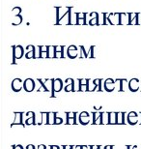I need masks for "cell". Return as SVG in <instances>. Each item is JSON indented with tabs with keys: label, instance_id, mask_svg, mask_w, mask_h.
Segmentation results:
<instances>
[{
	"label": "cell",
	"instance_id": "obj_14",
	"mask_svg": "<svg viewBox=\"0 0 141 149\" xmlns=\"http://www.w3.org/2000/svg\"><path fill=\"white\" fill-rule=\"evenodd\" d=\"M128 24H138L136 13L128 14Z\"/></svg>",
	"mask_w": 141,
	"mask_h": 149
},
{
	"label": "cell",
	"instance_id": "obj_38",
	"mask_svg": "<svg viewBox=\"0 0 141 149\" xmlns=\"http://www.w3.org/2000/svg\"><path fill=\"white\" fill-rule=\"evenodd\" d=\"M62 149H73V145H70V146H66V145H63Z\"/></svg>",
	"mask_w": 141,
	"mask_h": 149
},
{
	"label": "cell",
	"instance_id": "obj_7",
	"mask_svg": "<svg viewBox=\"0 0 141 149\" xmlns=\"http://www.w3.org/2000/svg\"><path fill=\"white\" fill-rule=\"evenodd\" d=\"M120 15L121 13H112L108 15V22L110 24L115 25V24H120Z\"/></svg>",
	"mask_w": 141,
	"mask_h": 149
},
{
	"label": "cell",
	"instance_id": "obj_20",
	"mask_svg": "<svg viewBox=\"0 0 141 149\" xmlns=\"http://www.w3.org/2000/svg\"><path fill=\"white\" fill-rule=\"evenodd\" d=\"M57 112H49V121H47V125H53L55 123Z\"/></svg>",
	"mask_w": 141,
	"mask_h": 149
},
{
	"label": "cell",
	"instance_id": "obj_31",
	"mask_svg": "<svg viewBox=\"0 0 141 149\" xmlns=\"http://www.w3.org/2000/svg\"><path fill=\"white\" fill-rule=\"evenodd\" d=\"M12 149H24V147L20 144H17V145H12Z\"/></svg>",
	"mask_w": 141,
	"mask_h": 149
},
{
	"label": "cell",
	"instance_id": "obj_15",
	"mask_svg": "<svg viewBox=\"0 0 141 149\" xmlns=\"http://www.w3.org/2000/svg\"><path fill=\"white\" fill-rule=\"evenodd\" d=\"M108 123H109V112H101V124L107 125Z\"/></svg>",
	"mask_w": 141,
	"mask_h": 149
},
{
	"label": "cell",
	"instance_id": "obj_6",
	"mask_svg": "<svg viewBox=\"0 0 141 149\" xmlns=\"http://www.w3.org/2000/svg\"><path fill=\"white\" fill-rule=\"evenodd\" d=\"M128 123L131 125V126H134V125L137 124L138 122V113L134 112V111H131L128 114Z\"/></svg>",
	"mask_w": 141,
	"mask_h": 149
},
{
	"label": "cell",
	"instance_id": "obj_26",
	"mask_svg": "<svg viewBox=\"0 0 141 149\" xmlns=\"http://www.w3.org/2000/svg\"><path fill=\"white\" fill-rule=\"evenodd\" d=\"M65 91L66 92H70V91H74V82H71L65 87Z\"/></svg>",
	"mask_w": 141,
	"mask_h": 149
},
{
	"label": "cell",
	"instance_id": "obj_21",
	"mask_svg": "<svg viewBox=\"0 0 141 149\" xmlns=\"http://www.w3.org/2000/svg\"><path fill=\"white\" fill-rule=\"evenodd\" d=\"M96 88H97V84L95 83L94 80L88 79V91H95Z\"/></svg>",
	"mask_w": 141,
	"mask_h": 149
},
{
	"label": "cell",
	"instance_id": "obj_32",
	"mask_svg": "<svg viewBox=\"0 0 141 149\" xmlns=\"http://www.w3.org/2000/svg\"><path fill=\"white\" fill-rule=\"evenodd\" d=\"M63 47L62 46H56L55 47V52H63Z\"/></svg>",
	"mask_w": 141,
	"mask_h": 149
},
{
	"label": "cell",
	"instance_id": "obj_28",
	"mask_svg": "<svg viewBox=\"0 0 141 149\" xmlns=\"http://www.w3.org/2000/svg\"><path fill=\"white\" fill-rule=\"evenodd\" d=\"M94 81H95L96 84H97V85L99 86V89H98V90L100 91V92H101V91H103V89H101V79H95Z\"/></svg>",
	"mask_w": 141,
	"mask_h": 149
},
{
	"label": "cell",
	"instance_id": "obj_16",
	"mask_svg": "<svg viewBox=\"0 0 141 149\" xmlns=\"http://www.w3.org/2000/svg\"><path fill=\"white\" fill-rule=\"evenodd\" d=\"M40 53H41V58L49 57V47L46 46L40 47Z\"/></svg>",
	"mask_w": 141,
	"mask_h": 149
},
{
	"label": "cell",
	"instance_id": "obj_36",
	"mask_svg": "<svg viewBox=\"0 0 141 149\" xmlns=\"http://www.w3.org/2000/svg\"><path fill=\"white\" fill-rule=\"evenodd\" d=\"M26 149H36V147H35V145H33V144H28L27 146H26Z\"/></svg>",
	"mask_w": 141,
	"mask_h": 149
},
{
	"label": "cell",
	"instance_id": "obj_43",
	"mask_svg": "<svg viewBox=\"0 0 141 149\" xmlns=\"http://www.w3.org/2000/svg\"><path fill=\"white\" fill-rule=\"evenodd\" d=\"M139 115H140V120H141V112L139 113ZM140 125H141V121H140Z\"/></svg>",
	"mask_w": 141,
	"mask_h": 149
},
{
	"label": "cell",
	"instance_id": "obj_24",
	"mask_svg": "<svg viewBox=\"0 0 141 149\" xmlns=\"http://www.w3.org/2000/svg\"><path fill=\"white\" fill-rule=\"evenodd\" d=\"M25 124L26 125H36V122H35V114L32 115L31 117H28L27 119L25 120Z\"/></svg>",
	"mask_w": 141,
	"mask_h": 149
},
{
	"label": "cell",
	"instance_id": "obj_33",
	"mask_svg": "<svg viewBox=\"0 0 141 149\" xmlns=\"http://www.w3.org/2000/svg\"><path fill=\"white\" fill-rule=\"evenodd\" d=\"M89 16L91 17V19H95V17H98V14H97V13H95V12H94V13L89 14Z\"/></svg>",
	"mask_w": 141,
	"mask_h": 149
},
{
	"label": "cell",
	"instance_id": "obj_2",
	"mask_svg": "<svg viewBox=\"0 0 141 149\" xmlns=\"http://www.w3.org/2000/svg\"><path fill=\"white\" fill-rule=\"evenodd\" d=\"M23 112H15V120L13 123L11 124V127H14L15 125L17 126V125H20V126H22L23 128H25V125L23 123Z\"/></svg>",
	"mask_w": 141,
	"mask_h": 149
},
{
	"label": "cell",
	"instance_id": "obj_17",
	"mask_svg": "<svg viewBox=\"0 0 141 149\" xmlns=\"http://www.w3.org/2000/svg\"><path fill=\"white\" fill-rule=\"evenodd\" d=\"M101 112H93V124H101Z\"/></svg>",
	"mask_w": 141,
	"mask_h": 149
},
{
	"label": "cell",
	"instance_id": "obj_37",
	"mask_svg": "<svg viewBox=\"0 0 141 149\" xmlns=\"http://www.w3.org/2000/svg\"><path fill=\"white\" fill-rule=\"evenodd\" d=\"M49 148L50 149H60V147L58 146V145H50Z\"/></svg>",
	"mask_w": 141,
	"mask_h": 149
},
{
	"label": "cell",
	"instance_id": "obj_42",
	"mask_svg": "<svg viewBox=\"0 0 141 149\" xmlns=\"http://www.w3.org/2000/svg\"><path fill=\"white\" fill-rule=\"evenodd\" d=\"M126 148H127V149H133V147H131V145H127V146H126Z\"/></svg>",
	"mask_w": 141,
	"mask_h": 149
},
{
	"label": "cell",
	"instance_id": "obj_12",
	"mask_svg": "<svg viewBox=\"0 0 141 149\" xmlns=\"http://www.w3.org/2000/svg\"><path fill=\"white\" fill-rule=\"evenodd\" d=\"M68 56L70 58H76L77 54H78V49L76 46H70L68 47Z\"/></svg>",
	"mask_w": 141,
	"mask_h": 149
},
{
	"label": "cell",
	"instance_id": "obj_11",
	"mask_svg": "<svg viewBox=\"0 0 141 149\" xmlns=\"http://www.w3.org/2000/svg\"><path fill=\"white\" fill-rule=\"evenodd\" d=\"M66 116H67V122H66V124L67 125H69V124L76 125L77 123L76 112H66Z\"/></svg>",
	"mask_w": 141,
	"mask_h": 149
},
{
	"label": "cell",
	"instance_id": "obj_5",
	"mask_svg": "<svg viewBox=\"0 0 141 149\" xmlns=\"http://www.w3.org/2000/svg\"><path fill=\"white\" fill-rule=\"evenodd\" d=\"M23 82L20 79H15L13 81H12V89L15 92H19L23 87Z\"/></svg>",
	"mask_w": 141,
	"mask_h": 149
},
{
	"label": "cell",
	"instance_id": "obj_1",
	"mask_svg": "<svg viewBox=\"0 0 141 149\" xmlns=\"http://www.w3.org/2000/svg\"><path fill=\"white\" fill-rule=\"evenodd\" d=\"M63 88V81L60 79H52L51 80V89H52V94L51 97L54 98V92H60Z\"/></svg>",
	"mask_w": 141,
	"mask_h": 149
},
{
	"label": "cell",
	"instance_id": "obj_18",
	"mask_svg": "<svg viewBox=\"0 0 141 149\" xmlns=\"http://www.w3.org/2000/svg\"><path fill=\"white\" fill-rule=\"evenodd\" d=\"M117 114L118 112H109V125H117Z\"/></svg>",
	"mask_w": 141,
	"mask_h": 149
},
{
	"label": "cell",
	"instance_id": "obj_30",
	"mask_svg": "<svg viewBox=\"0 0 141 149\" xmlns=\"http://www.w3.org/2000/svg\"><path fill=\"white\" fill-rule=\"evenodd\" d=\"M63 123V119L62 118H59V117H56L55 118V123L54 125H59V124H62Z\"/></svg>",
	"mask_w": 141,
	"mask_h": 149
},
{
	"label": "cell",
	"instance_id": "obj_34",
	"mask_svg": "<svg viewBox=\"0 0 141 149\" xmlns=\"http://www.w3.org/2000/svg\"><path fill=\"white\" fill-rule=\"evenodd\" d=\"M90 149H100V145H89Z\"/></svg>",
	"mask_w": 141,
	"mask_h": 149
},
{
	"label": "cell",
	"instance_id": "obj_13",
	"mask_svg": "<svg viewBox=\"0 0 141 149\" xmlns=\"http://www.w3.org/2000/svg\"><path fill=\"white\" fill-rule=\"evenodd\" d=\"M26 49L28 50V52L25 54V58L30 59V58H35L36 55H35V47L34 46H28L26 47Z\"/></svg>",
	"mask_w": 141,
	"mask_h": 149
},
{
	"label": "cell",
	"instance_id": "obj_27",
	"mask_svg": "<svg viewBox=\"0 0 141 149\" xmlns=\"http://www.w3.org/2000/svg\"><path fill=\"white\" fill-rule=\"evenodd\" d=\"M89 24L90 25H99L100 23H99V19L98 17H95V19H91L89 22Z\"/></svg>",
	"mask_w": 141,
	"mask_h": 149
},
{
	"label": "cell",
	"instance_id": "obj_9",
	"mask_svg": "<svg viewBox=\"0 0 141 149\" xmlns=\"http://www.w3.org/2000/svg\"><path fill=\"white\" fill-rule=\"evenodd\" d=\"M128 89L131 92H136L139 89V80L137 79H131L128 81Z\"/></svg>",
	"mask_w": 141,
	"mask_h": 149
},
{
	"label": "cell",
	"instance_id": "obj_40",
	"mask_svg": "<svg viewBox=\"0 0 141 149\" xmlns=\"http://www.w3.org/2000/svg\"><path fill=\"white\" fill-rule=\"evenodd\" d=\"M81 149H90V147L87 145H81Z\"/></svg>",
	"mask_w": 141,
	"mask_h": 149
},
{
	"label": "cell",
	"instance_id": "obj_10",
	"mask_svg": "<svg viewBox=\"0 0 141 149\" xmlns=\"http://www.w3.org/2000/svg\"><path fill=\"white\" fill-rule=\"evenodd\" d=\"M78 120H79V123L81 125H87L90 122V115L88 112L86 111H83L79 114L78 116Z\"/></svg>",
	"mask_w": 141,
	"mask_h": 149
},
{
	"label": "cell",
	"instance_id": "obj_41",
	"mask_svg": "<svg viewBox=\"0 0 141 149\" xmlns=\"http://www.w3.org/2000/svg\"><path fill=\"white\" fill-rule=\"evenodd\" d=\"M133 149H141V146L138 147L137 145H135V146H133Z\"/></svg>",
	"mask_w": 141,
	"mask_h": 149
},
{
	"label": "cell",
	"instance_id": "obj_35",
	"mask_svg": "<svg viewBox=\"0 0 141 149\" xmlns=\"http://www.w3.org/2000/svg\"><path fill=\"white\" fill-rule=\"evenodd\" d=\"M37 149H47V146L44 144H40V145H38Z\"/></svg>",
	"mask_w": 141,
	"mask_h": 149
},
{
	"label": "cell",
	"instance_id": "obj_8",
	"mask_svg": "<svg viewBox=\"0 0 141 149\" xmlns=\"http://www.w3.org/2000/svg\"><path fill=\"white\" fill-rule=\"evenodd\" d=\"M116 86V81H114L112 79H107L104 81V89L107 92H112L115 89Z\"/></svg>",
	"mask_w": 141,
	"mask_h": 149
},
{
	"label": "cell",
	"instance_id": "obj_22",
	"mask_svg": "<svg viewBox=\"0 0 141 149\" xmlns=\"http://www.w3.org/2000/svg\"><path fill=\"white\" fill-rule=\"evenodd\" d=\"M22 22V17L20 16V15H19V16H16V17H14V20H13V25H19Z\"/></svg>",
	"mask_w": 141,
	"mask_h": 149
},
{
	"label": "cell",
	"instance_id": "obj_19",
	"mask_svg": "<svg viewBox=\"0 0 141 149\" xmlns=\"http://www.w3.org/2000/svg\"><path fill=\"white\" fill-rule=\"evenodd\" d=\"M125 112H118V114H117V125L125 124Z\"/></svg>",
	"mask_w": 141,
	"mask_h": 149
},
{
	"label": "cell",
	"instance_id": "obj_23",
	"mask_svg": "<svg viewBox=\"0 0 141 149\" xmlns=\"http://www.w3.org/2000/svg\"><path fill=\"white\" fill-rule=\"evenodd\" d=\"M55 57V47L50 46L49 47V58Z\"/></svg>",
	"mask_w": 141,
	"mask_h": 149
},
{
	"label": "cell",
	"instance_id": "obj_4",
	"mask_svg": "<svg viewBox=\"0 0 141 149\" xmlns=\"http://www.w3.org/2000/svg\"><path fill=\"white\" fill-rule=\"evenodd\" d=\"M13 57L14 59H20L23 56L24 49L22 46H16L13 47Z\"/></svg>",
	"mask_w": 141,
	"mask_h": 149
},
{
	"label": "cell",
	"instance_id": "obj_3",
	"mask_svg": "<svg viewBox=\"0 0 141 149\" xmlns=\"http://www.w3.org/2000/svg\"><path fill=\"white\" fill-rule=\"evenodd\" d=\"M23 89L26 92H32L35 89V81L32 79H26L23 82Z\"/></svg>",
	"mask_w": 141,
	"mask_h": 149
},
{
	"label": "cell",
	"instance_id": "obj_25",
	"mask_svg": "<svg viewBox=\"0 0 141 149\" xmlns=\"http://www.w3.org/2000/svg\"><path fill=\"white\" fill-rule=\"evenodd\" d=\"M20 12H22V9H20L19 7H16V8H14L13 10H12V14H13L14 17H16V16H19V15H20Z\"/></svg>",
	"mask_w": 141,
	"mask_h": 149
},
{
	"label": "cell",
	"instance_id": "obj_29",
	"mask_svg": "<svg viewBox=\"0 0 141 149\" xmlns=\"http://www.w3.org/2000/svg\"><path fill=\"white\" fill-rule=\"evenodd\" d=\"M55 58H63V52H55Z\"/></svg>",
	"mask_w": 141,
	"mask_h": 149
},
{
	"label": "cell",
	"instance_id": "obj_39",
	"mask_svg": "<svg viewBox=\"0 0 141 149\" xmlns=\"http://www.w3.org/2000/svg\"><path fill=\"white\" fill-rule=\"evenodd\" d=\"M73 149H81V145H76V146H73Z\"/></svg>",
	"mask_w": 141,
	"mask_h": 149
}]
</instances>
